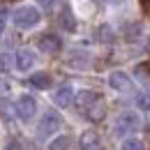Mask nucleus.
Here are the masks:
<instances>
[{
  "mask_svg": "<svg viewBox=\"0 0 150 150\" xmlns=\"http://www.w3.org/2000/svg\"><path fill=\"white\" fill-rule=\"evenodd\" d=\"M60 115H58L56 111H46L44 115H42V120H39V127H37V134L39 136H51L53 132H58V127H60Z\"/></svg>",
  "mask_w": 150,
  "mask_h": 150,
  "instance_id": "39448f33",
  "label": "nucleus"
},
{
  "mask_svg": "<svg viewBox=\"0 0 150 150\" xmlns=\"http://www.w3.org/2000/svg\"><path fill=\"white\" fill-rule=\"evenodd\" d=\"M109 83H111L113 90H118V93H132L134 90V81L129 79L127 72H120V69H115L109 74Z\"/></svg>",
  "mask_w": 150,
  "mask_h": 150,
  "instance_id": "423d86ee",
  "label": "nucleus"
},
{
  "mask_svg": "<svg viewBox=\"0 0 150 150\" xmlns=\"http://www.w3.org/2000/svg\"><path fill=\"white\" fill-rule=\"evenodd\" d=\"M5 148H7V150H21V146H19V141H16L14 136H9L7 143H5Z\"/></svg>",
  "mask_w": 150,
  "mask_h": 150,
  "instance_id": "6ab92c4d",
  "label": "nucleus"
},
{
  "mask_svg": "<svg viewBox=\"0 0 150 150\" xmlns=\"http://www.w3.org/2000/svg\"><path fill=\"white\" fill-rule=\"evenodd\" d=\"M2 33H5V16L0 14V37H2Z\"/></svg>",
  "mask_w": 150,
  "mask_h": 150,
  "instance_id": "4be33fe9",
  "label": "nucleus"
},
{
  "mask_svg": "<svg viewBox=\"0 0 150 150\" xmlns=\"http://www.w3.org/2000/svg\"><path fill=\"white\" fill-rule=\"evenodd\" d=\"M12 65H16V56L9 53H0V72H9Z\"/></svg>",
  "mask_w": 150,
  "mask_h": 150,
  "instance_id": "4468645a",
  "label": "nucleus"
},
{
  "mask_svg": "<svg viewBox=\"0 0 150 150\" xmlns=\"http://www.w3.org/2000/svg\"><path fill=\"white\" fill-rule=\"evenodd\" d=\"M76 95H74V88L72 86H60L56 93H53V102H56L58 106H69V104H74Z\"/></svg>",
  "mask_w": 150,
  "mask_h": 150,
  "instance_id": "6e6552de",
  "label": "nucleus"
},
{
  "mask_svg": "<svg viewBox=\"0 0 150 150\" xmlns=\"http://www.w3.org/2000/svg\"><path fill=\"white\" fill-rule=\"evenodd\" d=\"M28 83L33 86V88H39V90H46L49 86H51V76L46 74V72H37V74H33L28 79Z\"/></svg>",
  "mask_w": 150,
  "mask_h": 150,
  "instance_id": "9b49d317",
  "label": "nucleus"
},
{
  "mask_svg": "<svg viewBox=\"0 0 150 150\" xmlns=\"http://www.w3.org/2000/svg\"><path fill=\"white\" fill-rule=\"evenodd\" d=\"M39 19H42V14H39L37 7H33V5H23V7H19V9L14 12V16H12L14 25L21 28V30H28V28L37 25Z\"/></svg>",
  "mask_w": 150,
  "mask_h": 150,
  "instance_id": "7ed1b4c3",
  "label": "nucleus"
},
{
  "mask_svg": "<svg viewBox=\"0 0 150 150\" xmlns=\"http://www.w3.org/2000/svg\"><path fill=\"white\" fill-rule=\"evenodd\" d=\"M39 49L44 51V53H58L60 49H62V42H60V37L58 35H42L39 37Z\"/></svg>",
  "mask_w": 150,
  "mask_h": 150,
  "instance_id": "1a4fd4ad",
  "label": "nucleus"
},
{
  "mask_svg": "<svg viewBox=\"0 0 150 150\" xmlns=\"http://www.w3.org/2000/svg\"><path fill=\"white\" fill-rule=\"evenodd\" d=\"M74 102L79 106V111L83 113L90 122H99L104 118V99H102L99 93H95V90H81L76 95Z\"/></svg>",
  "mask_w": 150,
  "mask_h": 150,
  "instance_id": "f257e3e1",
  "label": "nucleus"
},
{
  "mask_svg": "<svg viewBox=\"0 0 150 150\" xmlns=\"http://www.w3.org/2000/svg\"><path fill=\"white\" fill-rule=\"evenodd\" d=\"M79 148L81 150H102V139H99V134L95 129L83 132L81 139H79Z\"/></svg>",
  "mask_w": 150,
  "mask_h": 150,
  "instance_id": "0eeeda50",
  "label": "nucleus"
},
{
  "mask_svg": "<svg viewBox=\"0 0 150 150\" xmlns=\"http://www.w3.org/2000/svg\"><path fill=\"white\" fill-rule=\"evenodd\" d=\"M139 125H141V118H139L136 111H122L118 113V118L113 122V134L115 136H127L134 129H139Z\"/></svg>",
  "mask_w": 150,
  "mask_h": 150,
  "instance_id": "f03ea898",
  "label": "nucleus"
},
{
  "mask_svg": "<svg viewBox=\"0 0 150 150\" xmlns=\"http://www.w3.org/2000/svg\"><path fill=\"white\" fill-rule=\"evenodd\" d=\"M60 0H37V5L39 7H44V9H53Z\"/></svg>",
  "mask_w": 150,
  "mask_h": 150,
  "instance_id": "a211bd4d",
  "label": "nucleus"
},
{
  "mask_svg": "<svg viewBox=\"0 0 150 150\" xmlns=\"http://www.w3.org/2000/svg\"><path fill=\"white\" fill-rule=\"evenodd\" d=\"M111 5H120V2H125V0H109Z\"/></svg>",
  "mask_w": 150,
  "mask_h": 150,
  "instance_id": "b1692460",
  "label": "nucleus"
},
{
  "mask_svg": "<svg viewBox=\"0 0 150 150\" xmlns=\"http://www.w3.org/2000/svg\"><path fill=\"white\" fill-rule=\"evenodd\" d=\"M136 104H139V109L150 111V90H148V93H141V95H139V97H136Z\"/></svg>",
  "mask_w": 150,
  "mask_h": 150,
  "instance_id": "f3484780",
  "label": "nucleus"
},
{
  "mask_svg": "<svg viewBox=\"0 0 150 150\" xmlns=\"http://www.w3.org/2000/svg\"><path fill=\"white\" fill-rule=\"evenodd\" d=\"M120 150H143V143H141L139 139H125L122 146H120Z\"/></svg>",
  "mask_w": 150,
  "mask_h": 150,
  "instance_id": "dca6fc26",
  "label": "nucleus"
},
{
  "mask_svg": "<svg viewBox=\"0 0 150 150\" xmlns=\"http://www.w3.org/2000/svg\"><path fill=\"white\" fill-rule=\"evenodd\" d=\"M143 35V25L141 23H132L129 28H127V33H125V37L129 39V42H134L136 37H141Z\"/></svg>",
  "mask_w": 150,
  "mask_h": 150,
  "instance_id": "2eb2a0df",
  "label": "nucleus"
},
{
  "mask_svg": "<svg viewBox=\"0 0 150 150\" xmlns=\"http://www.w3.org/2000/svg\"><path fill=\"white\" fill-rule=\"evenodd\" d=\"M99 37H104V39H111L113 37L111 30H109V25H102V28H99Z\"/></svg>",
  "mask_w": 150,
  "mask_h": 150,
  "instance_id": "aec40b11",
  "label": "nucleus"
},
{
  "mask_svg": "<svg viewBox=\"0 0 150 150\" xmlns=\"http://www.w3.org/2000/svg\"><path fill=\"white\" fill-rule=\"evenodd\" d=\"M37 113V102H35V97L33 95H21L19 99H16V115H19L21 120H33V115Z\"/></svg>",
  "mask_w": 150,
  "mask_h": 150,
  "instance_id": "20e7f679",
  "label": "nucleus"
},
{
  "mask_svg": "<svg viewBox=\"0 0 150 150\" xmlns=\"http://www.w3.org/2000/svg\"><path fill=\"white\" fill-rule=\"evenodd\" d=\"M35 65V53L30 51V49H21V51H16V69L19 72H28L30 67Z\"/></svg>",
  "mask_w": 150,
  "mask_h": 150,
  "instance_id": "9d476101",
  "label": "nucleus"
},
{
  "mask_svg": "<svg viewBox=\"0 0 150 150\" xmlns=\"http://www.w3.org/2000/svg\"><path fill=\"white\" fill-rule=\"evenodd\" d=\"M60 25L67 30V33H74L76 30V19H74V14H72V9L65 5V9H62V14H60Z\"/></svg>",
  "mask_w": 150,
  "mask_h": 150,
  "instance_id": "f8f14e48",
  "label": "nucleus"
},
{
  "mask_svg": "<svg viewBox=\"0 0 150 150\" xmlns=\"http://www.w3.org/2000/svg\"><path fill=\"white\" fill-rule=\"evenodd\" d=\"M141 5H143V9L150 14V0H141Z\"/></svg>",
  "mask_w": 150,
  "mask_h": 150,
  "instance_id": "5701e85b",
  "label": "nucleus"
},
{
  "mask_svg": "<svg viewBox=\"0 0 150 150\" xmlns=\"http://www.w3.org/2000/svg\"><path fill=\"white\" fill-rule=\"evenodd\" d=\"M2 115H5V120H7V122L12 120V111H9V104H7V102H2Z\"/></svg>",
  "mask_w": 150,
  "mask_h": 150,
  "instance_id": "412c9836",
  "label": "nucleus"
},
{
  "mask_svg": "<svg viewBox=\"0 0 150 150\" xmlns=\"http://www.w3.org/2000/svg\"><path fill=\"white\" fill-rule=\"evenodd\" d=\"M72 146V141H69V136H58L56 141H51V146L49 150H69Z\"/></svg>",
  "mask_w": 150,
  "mask_h": 150,
  "instance_id": "ddd939ff",
  "label": "nucleus"
}]
</instances>
